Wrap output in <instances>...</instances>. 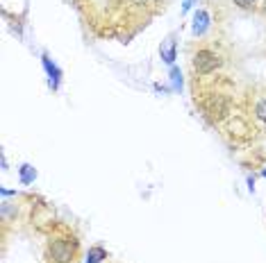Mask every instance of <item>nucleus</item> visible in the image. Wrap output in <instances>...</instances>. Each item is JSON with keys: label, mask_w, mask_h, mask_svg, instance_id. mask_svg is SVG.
<instances>
[{"label": "nucleus", "mask_w": 266, "mask_h": 263, "mask_svg": "<svg viewBox=\"0 0 266 263\" xmlns=\"http://www.w3.org/2000/svg\"><path fill=\"white\" fill-rule=\"evenodd\" d=\"M223 66V59L218 57L216 52H212V50H198L196 54H193V70H196L198 75H209L214 73V70H218Z\"/></svg>", "instance_id": "f257e3e1"}, {"label": "nucleus", "mask_w": 266, "mask_h": 263, "mask_svg": "<svg viewBox=\"0 0 266 263\" xmlns=\"http://www.w3.org/2000/svg\"><path fill=\"white\" fill-rule=\"evenodd\" d=\"M205 114L212 122H221L230 114V100L225 96H221V93H214V96H209L205 100Z\"/></svg>", "instance_id": "f03ea898"}, {"label": "nucleus", "mask_w": 266, "mask_h": 263, "mask_svg": "<svg viewBox=\"0 0 266 263\" xmlns=\"http://www.w3.org/2000/svg\"><path fill=\"white\" fill-rule=\"evenodd\" d=\"M50 256L55 258L57 263H69L73 261L75 256V243L66 238H57L50 243Z\"/></svg>", "instance_id": "7ed1b4c3"}, {"label": "nucleus", "mask_w": 266, "mask_h": 263, "mask_svg": "<svg viewBox=\"0 0 266 263\" xmlns=\"http://www.w3.org/2000/svg\"><path fill=\"white\" fill-rule=\"evenodd\" d=\"M209 23H212L209 14H207L205 10H196V14H193V25H191V34L202 36L207 30H209Z\"/></svg>", "instance_id": "20e7f679"}, {"label": "nucleus", "mask_w": 266, "mask_h": 263, "mask_svg": "<svg viewBox=\"0 0 266 263\" xmlns=\"http://www.w3.org/2000/svg\"><path fill=\"white\" fill-rule=\"evenodd\" d=\"M41 64H44L46 73H48V84H50V88H53V91H57V88H59V80H62V70H59L53 62H50L48 54H44V57H41Z\"/></svg>", "instance_id": "39448f33"}, {"label": "nucleus", "mask_w": 266, "mask_h": 263, "mask_svg": "<svg viewBox=\"0 0 266 263\" xmlns=\"http://www.w3.org/2000/svg\"><path fill=\"white\" fill-rule=\"evenodd\" d=\"M159 54H162V59L168 64V66H175V39L173 36H168L166 41H162V46H159Z\"/></svg>", "instance_id": "423d86ee"}, {"label": "nucleus", "mask_w": 266, "mask_h": 263, "mask_svg": "<svg viewBox=\"0 0 266 263\" xmlns=\"http://www.w3.org/2000/svg\"><path fill=\"white\" fill-rule=\"evenodd\" d=\"M19 175H21V184H32V182L37 180V168L30 166V164H23V166L19 168Z\"/></svg>", "instance_id": "0eeeda50"}, {"label": "nucleus", "mask_w": 266, "mask_h": 263, "mask_svg": "<svg viewBox=\"0 0 266 263\" xmlns=\"http://www.w3.org/2000/svg\"><path fill=\"white\" fill-rule=\"evenodd\" d=\"M103 258H107V252H105L103 248H91L87 254V263H103Z\"/></svg>", "instance_id": "6e6552de"}, {"label": "nucleus", "mask_w": 266, "mask_h": 263, "mask_svg": "<svg viewBox=\"0 0 266 263\" xmlns=\"http://www.w3.org/2000/svg\"><path fill=\"white\" fill-rule=\"evenodd\" d=\"M171 88L173 91H180L182 88V73L177 66H171Z\"/></svg>", "instance_id": "1a4fd4ad"}, {"label": "nucleus", "mask_w": 266, "mask_h": 263, "mask_svg": "<svg viewBox=\"0 0 266 263\" xmlns=\"http://www.w3.org/2000/svg\"><path fill=\"white\" fill-rule=\"evenodd\" d=\"M255 116L259 118V120L266 125V98H261L259 102L255 104Z\"/></svg>", "instance_id": "9d476101"}, {"label": "nucleus", "mask_w": 266, "mask_h": 263, "mask_svg": "<svg viewBox=\"0 0 266 263\" xmlns=\"http://www.w3.org/2000/svg\"><path fill=\"white\" fill-rule=\"evenodd\" d=\"M234 5H239L241 10H255V0H234Z\"/></svg>", "instance_id": "9b49d317"}, {"label": "nucleus", "mask_w": 266, "mask_h": 263, "mask_svg": "<svg viewBox=\"0 0 266 263\" xmlns=\"http://www.w3.org/2000/svg\"><path fill=\"white\" fill-rule=\"evenodd\" d=\"M193 5H196V0H182V14L191 12V10H193Z\"/></svg>", "instance_id": "f8f14e48"}, {"label": "nucleus", "mask_w": 266, "mask_h": 263, "mask_svg": "<svg viewBox=\"0 0 266 263\" xmlns=\"http://www.w3.org/2000/svg\"><path fill=\"white\" fill-rule=\"evenodd\" d=\"M150 2H162V0H134V5H150Z\"/></svg>", "instance_id": "ddd939ff"}, {"label": "nucleus", "mask_w": 266, "mask_h": 263, "mask_svg": "<svg viewBox=\"0 0 266 263\" xmlns=\"http://www.w3.org/2000/svg\"><path fill=\"white\" fill-rule=\"evenodd\" d=\"M0 193H3V198H10V195H14V190H10V188H0Z\"/></svg>", "instance_id": "4468645a"}, {"label": "nucleus", "mask_w": 266, "mask_h": 263, "mask_svg": "<svg viewBox=\"0 0 266 263\" xmlns=\"http://www.w3.org/2000/svg\"><path fill=\"white\" fill-rule=\"evenodd\" d=\"M0 166H3V170H7V159H5V154H0Z\"/></svg>", "instance_id": "2eb2a0df"}, {"label": "nucleus", "mask_w": 266, "mask_h": 263, "mask_svg": "<svg viewBox=\"0 0 266 263\" xmlns=\"http://www.w3.org/2000/svg\"><path fill=\"white\" fill-rule=\"evenodd\" d=\"M261 175H264V177H266V168H264V170H261Z\"/></svg>", "instance_id": "dca6fc26"}]
</instances>
